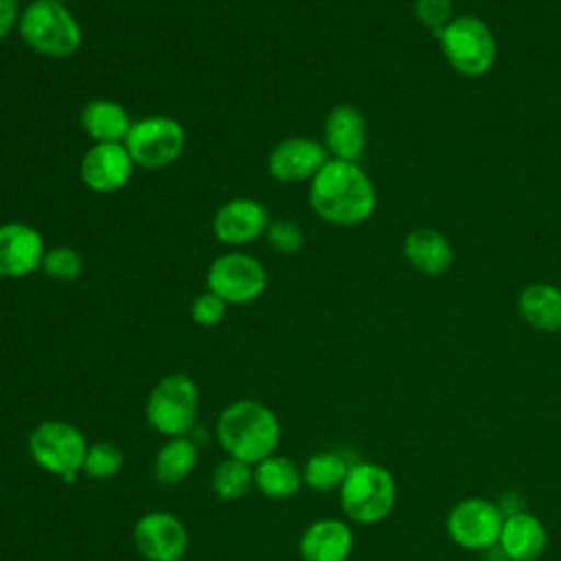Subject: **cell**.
<instances>
[{
  "instance_id": "1",
  "label": "cell",
  "mask_w": 561,
  "mask_h": 561,
  "mask_svg": "<svg viewBox=\"0 0 561 561\" xmlns=\"http://www.w3.org/2000/svg\"><path fill=\"white\" fill-rule=\"evenodd\" d=\"M309 206L327 224L351 228L375 213L377 193L357 162L329 158L309 182Z\"/></svg>"
},
{
  "instance_id": "2",
  "label": "cell",
  "mask_w": 561,
  "mask_h": 561,
  "mask_svg": "<svg viewBox=\"0 0 561 561\" xmlns=\"http://www.w3.org/2000/svg\"><path fill=\"white\" fill-rule=\"evenodd\" d=\"M217 440L237 460L259 465L276 454L280 443V421L272 408L254 399H239L226 405L217 419Z\"/></svg>"
},
{
  "instance_id": "3",
  "label": "cell",
  "mask_w": 561,
  "mask_h": 561,
  "mask_svg": "<svg viewBox=\"0 0 561 561\" xmlns=\"http://www.w3.org/2000/svg\"><path fill=\"white\" fill-rule=\"evenodd\" d=\"M18 33L31 50L50 59L72 57L83 42L79 20L55 0L28 2L20 15Z\"/></svg>"
},
{
  "instance_id": "4",
  "label": "cell",
  "mask_w": 561,
  "mask_h": 561,
  "mask_svg": "<svg viewBox=\"0 0 561 561\" xmlns=\"http://www.w3.org/2000/svg\"><path fill=\"white\" fill-rule=\"evenodd\" d=\"M397 500L392 473L375 462L351 465L342 486L340 504L355 524H377L390 515Z\"/></svg>"
},
{
  "instance_id": "5",
  "label": "cell",
  "mask_w": 561,
  "mask_h": 561,
  "mask_svg": "<svg viewBox=\"0 0 561 561\" xmlns=\"http://www.w3.org/2000/svg\"><path fill=\"white\" fill-rule=\"evenodd\" d=\"M199 410V388L184 373L162 377L145 403L147 423L162 436H186L195 425Z\"/></svg>"
},
{
  "instance_id": "6",
  "label": "cell",
  "mask_w": 561,
  "mask_h": 561,
  "mask_svg": "<svg viewBox=\"0 0 561 561\" xmlns=\"http://www.w3.org/2000/svg\"><path fill=\"white\" fill-rule=\"evenodd\" d=\"M447 64L465 77H482L495 61V37L476 15H458L438 35Z\"/></svg>"
},
{
  "instance_id": "7",
  "label": "cell",
  "mask_w": 561,
  "mask_h": 561,
  "mask_svg": "<svg viewBox=\"0 0 561 561\" xmlns=\"http://www.w3.org/2000/svg\"><path fill=\"white\" fill-rule=\"evenodd\" d=\"M123 145L136 167L160 171L171 167L184 153L186 131L178 118L167 114H151L131 123Z\"/></svg>"
},
{
  "instance_id": "8",
  "label": "cell",
  "mask_w": 561,
  "mask_h": 561,
  "mask_svg": "<svg viewBox=\"0 0 561 561\" xmlns=\"http://www.w3.org/2000/svg\"><path fill=\"white\" fill-rule=\"evenodd\" d=\"M85 436L68 421L48 419L28 434L31 458L53 476L79 473L85 458Z\"/></svg>"
},
{
  "instance_id": "9",
  "label": "cell",
  "mask_w": 561,
  "mask_h": 561,
  "mask_svg": "<svg viewBox=\"0 0 561 561\" xmlns=\"http://www.w3.org/2000/svg\"><path fill=\"white\" fill-rule=\"evenodd\" d=\"M206 287L226 305H248L265 291L267 272L252 254L232 250L208 265Z\"/></svg>"
},
{
  "instance_id": "10",
  "label": "cell",
  "mask_w": 561,
  "mask_h": 561,
  "mask_svg": "<svg viewBox=\"0 0 561 561\" xmlns=\"http://www.w3.org/2000/svg\"><path fill=\"white\" fill-rule=\"evenodd\" d=\"M504 515L497 504L469 497L458 502L447 517L449 537L467 550H486L500 541Z\"/></svg>"
},
{
  "instance_id": "11",
  "label": "cell",
  "mask_w": 561,
  "mask_h": 561,
  "mask_svg": "<svg viewBox=\"0 0 561 561\" xmlns=\"http://www.w3.org/2000/svg\"><path fill=\"white\" fill-rule=\"evenodd\" d=\"M134 546L147 561H180L188 548L184 522L167 511H149L134 526Z\"/></svg>"
},
{
  "instance_id": "12",
  "label": "cell",
  "mask_w": 561,
  "mask_h": 561,
  "mask_svg": "<svg viewBox=\"0 0 561 561\" xmlns=\"http://www.w3.org/2000/svg\"><path fill=\"white\" fill-rule=\"evenodd\" d=\"M134 160L123 142H92L79 164L81 182L94 193L121 191L134 173Z\"/></svg>"
},
{
  "instance_id": "13",
  "label": "cell",
  "mask_w": 561,
  "mask_h": 561,
  "mask_svg": "<svg viewBox=\"0 0 561 561\" xmlns=\"http://www.w3.org/2000/svg\"><path fill=\"white\" fill-rule=\"evenodd\" d=\"M270 213L265 204L252 197H232L224 202L213 217V234L224 245H248L265 234Z\"/></svg>"
},
{
  "instance_id": "14",
  "label": "cell",
  "mask_w": 561,
  "mask_h": 561,
  "mask_svg": "<svg viewBox=\"0 0 561 561\" xmlns=\"http://www.w3.org/2000/svg\"><path fill=\"white\" fill-rule=\"evenodd\" d=\"M329 160L322 142L305 136H291L276 142L267 156V171L283 184L311 182Z\"/></svg>"
},
{
  "instance_id": "15",
  "label": "cell",
  "mask_w": 561,
  "mask_h": 561,
  "mask_svg": "<svg viewBox=\"0 0 561 561\" xmlns=\"http://www.w3.org/2000/svg\"><path fill=\"white\" fill-rule=\"evenodd\" d=\"M44 237L24 221L0 224V278H24L42 267Z\"/></svg>"
},
{
  "instance_id": "16",
  "label": "cell",
  "mask_w": 561,
  "mask_h": 561,
  "mask_svg": "<svg viewBox=\"0 0 561 561\" xmlns=\"http://www.w3.org/2000/svg\"><path fill=\"white\" fill-rule=\"evenodd\" d=\"M322 136L331 158L357 162L366 149V118L355 105H335L324 118Z\"/></svg>"
},
{
  "instance_id": "17",
  "label": "cell",
  "mask_w": 561,
  "mask_h": 561,
  "mask_svg": "<svg viewBox=\"0 0 561 561\" xmlns=\"http://www.w3.org/2000/svg\"><path fill=\"white\" fill-rule=\"evenodd\" d=\"M353 550V530L346 522L324 517L305 528L298 541L302 561H346Z\"/></svg>"
},
{
  "instance_id": "18",
  "label": "cell",
  "mask_w": 561,
  "mask_h": 561,
  "mask_svg": "<svg viewBox=\"0 0 561 561\" xmlns=\"http://www.w3.org/2000/svg\"><path fill=\"white\" fill-rule=\"evenodd\" d=\"M548 535L543 524L530 513H515L504 517L500 533V548L511 561H535L543 554Z\"/></svg>"
},
{
  "instance_id": "19",
  "label": "cell",
  "mask_w": 561,
  "mask_h": 561,
  "mask_svg": "<svg viewBox=\"0 0 561 561\" xmlns=\"http://www.w3.org/2000/svg\"><path fill=\"white\" fill-rule=\"evenodd\" d=\"M403 254L410 265L425 276H440L454 263L451 243L434 228L412 230L403 241Z\"/></svg>"
},
{
  "instance_id": "20",
  "label": "cell",
  "mask_w": 561,
  "mask_h": 561,
  "mask_svg": "<svg viewBox=\"0 0 561 561\" xmlns=\"http://www.w3.org/2000/svg\"><path fill=\"white\" fill-rule=\"evenodd\" d=\"M79 121L92 142H125L134 123L129 112L112 99H90Z\"/></svg>"
},
{
  "instance_id": "21",
  "label": "cell",
  "mask_w": 561,
  "mask_h": 561,
  "mask_svg": "<svg viewBox=\"0 0 561 561\" xmlns=\"http://www.w3.org/2000/svg\"><path fill=\"white\" fill-rule=\"evenodd\" d=\"M519 313L537 331L561 329V289L550 283H533L519 294Z\"/></svg>"
},
{
  "instance_id": "22",
  "label": "cell",
  "mask_w": 561,
  "mask_h": 561,
  "mask_svg": "<svg viewBox=\"0 0 561 561\" xmlns=\"http://www.w3.org/2000/svg\"><path fill=\"white\" fill-rule=\"evenodd\" d=\"M302 484V469L285 456L274 454L254 465V486L270 500H289Z\"/></svg>"
},
{
  "instance_id": "23",
  "label": "cell",
  "mask_w": 561,
  "mask_h": 561,
  "mask_svg": "<svg viewBox=\"0 0 561 561\" xmlns=\"http://www.w3.org/2000/svg\"><path fill=\"white\" fill-rule=\"evenodd\" d=\"M197 456V445L188 436L167 438L153 458V478L164 486L180 484L195 471Z\"/></svg>"
},
{
  "instance_id": "24",
  "label": "cell",
  "mask_w": 561,
  "mask_h": 561,
  "mask_svg": "<svg viewBox=\"0 0 561 561\" xmlns=\"http://www.w3.org/2000/svg\"><path fill=\"white\" fill-rule=\"evenodd\" d=\"M351 465L346 458L337 451H318L313 454L305 467H302V482L318 491V493H329L333 489H340Z\"/></svg>"
},
{
  "instance_id": "25",
  "label": "cell",
  "mask_w": 561,
  "mask_h": 561,
  "mask_svg": "<svg viewBox=\"0 0 561 561\" xmlns=\"http://www.w3.org/2000/svg\"><path fill=\"white\" fill-rule=\"evenodd\" d=\"M210 484H213V491H215V495L219 500H224V502L241 500V497H245L250 493V489L254 484L252 465L228 456L226 460H221L215 467Z\"/></svg>"
},
{
  "instance_id": "26",
  "label": "cell",
  "mask_w": 561,
  "mask_h": 561,
  "mask_svg": "<svg viewBox=\"0 0 561 561\" xmlns=\"http://www.w3.org/2000/svg\"><path fill=\"white\" fill-rule=\"evenodd\" d=\"M123 462H125V456H123V449L118 445H114L110 440H96V443L88 445L81 471L88 478L107 480V478H114L121 471Z\"/></svg>"
},
{
  "instance_id": "27",
  "label": "cell",
  "mask_w": 561,
  "mask_h": 561,
  "mask_svg": "<svg viewBox=\"0 0 561 561\" xmlns=\"http://www.w3.org/2000/svg\"><path fill=\"white\" fill-rule=\"evenodd\" d=\"M50 280L57 283H72L81 276L83 272V261L81 254L70 248V245H55L48 248L39 267Z\"/></svg>"
},
{
  "instance_id": "28",
  "label": "cell",
  "mask_w": 561,
  "mask_h": 561,
  "mask_svg": "<svg viewBox=\"0 0 561 561\" xmlns=\"http://www.w3.org/2000/svg\"><path fill=\"white\" fill-rule=\"evenodd\" d=\"M263 237H265L267 245L280 254H296V252H300V248L305 243V234H302L300 226L285 217L270 219Z\"/></svg>"
},
{
  "instance_id": "29",
  "label": "cell",
  "mask_w": 561,
  "mask_h": 561,
  "mask_svg": "<svg viewBox=\"0 0 561 561\" xmlns=\"http://www.w3.org/2000/svg\"><path fill=\"white\" fill-rule=\"evenodd\" d=\"M414 15L438 37L454 20V7L451 0H414Z\"/></svg>"
},
{
  "instance_id": "30",
  "label": "cell",
  "mask_w": 561,
  "mask_h": 561,
  "mask_svg": "<svg viewBox=\"0 0 561 561\" xmlns=\"http://www.w3.org/2000/svg\"><path fill=\"white\" fill-rule=\"evenodd\" d=\"M226 307L228 305L217 294L206 289L204 294L195 296V300L191 302V320L204 329L217 327L226 316Z\"/></svg>"
},
{
  "instance_id": "31",
  "label": "cell",
  "mask_w": 561,
  "mask_h": 561,
  "mask_svg": "<svg viewBox=\"0 0 561 561\" xmlns=\"http://www.w3.org/2000/svg\"><path fill=\"white\" fill-rule=\"evenodd\" d=\"M20 0H0V42L7 39L20 22Z\"/></svg>"
},
{
  "instance_id": "32",
  "label": "cell",
  "mask_w": 561,
  "mask_h": 561,
  "mask_svg": "<svg viewBox=\"0 0 561 561\" xmlns=\"http://www.w3.org/2000/svg\"><path fill=\"white\" fill-rule=\"evenodd\" d=\"M55 2H61V4H66V0H55Z\"/></svg>"
},
{
  "instance_id": "33",
  "label": "cell",
  "mask_w": 561,
  "mask_h": 561,
  "mask_svg": "<svg viewBox=\"0 0 561 561\" xmlns=\"http://www.w3.org/2000/svg\"><path fill=\"white\" fill-rule=\"evenodd\" d=\"M26 2H35V0H26Z\"/></svg>"
},
{
  "instance_id": "34",
  "label": "cell",
  "mask_w": 561,
  "mask_h": 561,
  "mask_svg": "<svg viewBox=\"0 0 561 561\" xmlns=\"http://www.w3.org/2000/svg\"><path fill=\"white\" fill-rule=\"evenodd\" d=\"M180 561H182V559H180Z\"/></svg>"
}]
</instances>
